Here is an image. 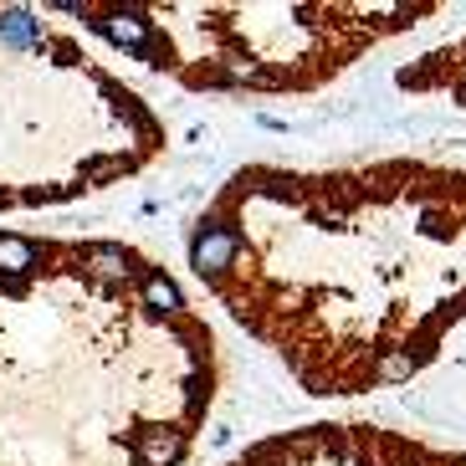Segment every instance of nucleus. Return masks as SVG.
<instances>
[{"label": "nucleus", "instance_id": "1", "mask_svg": "<svg viewBox=\"0 0 466 466\" xmlns=\"http://www.w3.org/2000/svg\"><path fill=\"white\" fill-rule=\"evenodd\" d=\"M195 282L313 400L410 384L466 329V165H241L185 236Z\"/></svg>", "mask_w": 466, "mask_h": 466}, {"label": "nucleus", "instance_id": "2", "mask_svg": "<svg viewBox=\"0 0 466 466\" xmlns=\"http://www.w3.org/2000/svg\"><path fill=\"white\" fill-rule=\"evenodd\" d=\"M220 380L210 318L154 251L0 231V466H185Z\"/></svg>", "mask_w": 466, "mask_h": 466}, {"label": "nucleus", "instance_id": "3", "mask_svg": "<svg viewBox=\"0 0 466 466\" xmlns=\"http://www.w3.org/2000/svg\"><path fill=\"white\" fill-rule=\"evenodd\" d=\"M169 124L62 5L0 0V216L62 210L159 165Z\"/></svg>", "mask_w": 466, "mask_h": 466}, {"label": "nucleus", "instance_id": "4", "mask_svg": "<svg viewBox=\"0 0 466 466\" xmlns=\"http://www.w3.org/2000/svg\"><path fill=\"white\" fill-rule=\"evenodd\" d=\"M72 26L185 93L308 97L370 52L410 36L436 0H282V5H62Z\"/></svg>", "mask_w": 466, "mask_h": 466}, {"label": "nucleus", "instance_id": "5", "mask_svg": "<svg viewBox=\"0 0 466 466\" xmlns=\"http://www.w3.org/2000/svg\"><path fill=\"white\" fill-rule=\"evenodd\" d=\"M216 466H466V446L425 441L374 420H308L251 441Z\"/></svg>", "mask_w": 466, "mask_h": 466}, {"label": "nucleus", "instance_id": "6", "mask_svg": "<svg viewBox=\"0 0 466 466\" xmlns=\"http://www.w3.org/2000/svg\"><path fill=\"white\" fill-rule=\"evenodd\" d=\"M395 83L415 97H451L456 108L466 113V31L451 36V42L431 46V52H420L415 62H405Z\"/></svg>", "mask_w": 466, "mask_h": 466}]
</instances>
